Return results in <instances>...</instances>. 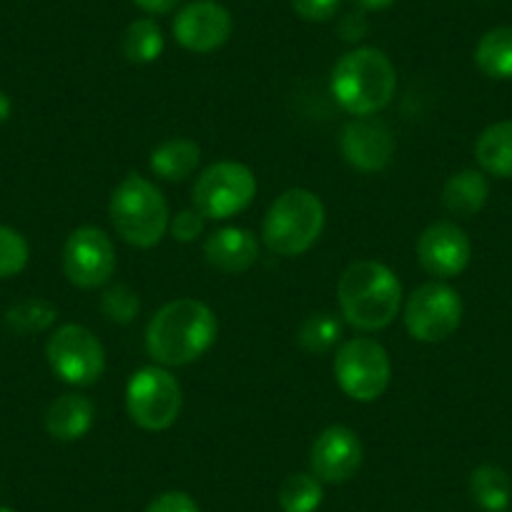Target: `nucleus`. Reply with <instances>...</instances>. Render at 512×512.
I'll use <instances>...</instances> for the list:
<instances>
[{
  "label": "nucleus",
  "mask_w": 512,
  "mask_h": 512,
  "mask_svg": "<svg viewBox=\"0 0 512 512\" xmlns=\"http://www.w3.org/2000/svg\"><path fill=\"white\" fill-rule=\"evenodd\" d=\"M216 332L219 322L209 304L199 299H174L151 317L146 349L161 367H184L214 344Z\"/></svg>",
  "instance_id": "obj_1"
},
{
  "label": "nucleus",
  "mask_w": 512,
  "mask_h": 512,
  "mask_svg": "<svg viewBox=\"0 0 512 512\" xmlns=\"http://www.w3.org/2000/svg\"><path fill=\"white\" fill-rule=\"evenodd\" d=\"M337 299L344 322L362 332H377L400 314L402 284L387 264L359 259L339 279Z\"/></svg>",
  "instance_id": "obj_2"
},
{
  "label": "nucleus",
  "mask_w": 512,
  "mask_h": 512,
  "mask_svg": "<svg viewBox=\"0 0 512 512\" xmlns=\"http://www.w3.org/2000/svg\"><path fill=\"white\" fill-rule=\"evenodd\" d=\"M397 91V71L379 48H354L332 71V96L352 116H374L390 106Z\"/></svg>",
  "instance_id": "obj_3"
},
{
  "label": "nucleus",
  "mask_w": 512,
  "mask_h": 512,
  "mask_svg": "<svg viewBox=\"0 0 512 512\" xmlns=\"http://www.w3.org/2000/svg\"><path fill=\"white\" fill-rule=\"evenodd\" d=\"M108 216L116 234L136 249H151L159 244L171 221L169 204L159 186L139 174H128L113 189Z\"/></svg>",
  "instance_id": "obj_4"
},
{
  "label": "nucleus",
  "mask_w": 512,
  "mask_h": 512,
  "mask_svg": "<svg viewBox=\"0 0 512 512\" xmlns=\"http://www.w3.org/2000/svg\"><path fill=\"white\" fill-rule=\"evenodd\" d=\"M324 229V204L309 189H289L269 206L262 224L264 244L279 256H302Z\"/></svg>",
  "instance_id": "obj_5"
},
{
  "label": "nucleus",
  "mask_w": 512,
  "mask_h": 512,
  "mask_svg": "<svg viewBox=\"0 0 512 512\" xmlns=\"http://www.w3.org/2000/svg\"><path fill=\"white\" fill-rule=\"evenodd\" d=\"M184 395L174 374L161 364L131 374L126 387L128 417L149 432L169 430L181 415Z\"/></svg>",
  "instance_id": "obj_6"
},
{
  "label": "nucleus",
  "mask_w": 512,
  "mask_h": 512,
  "mask_svg": "<svg viewBox=\"0 0 512 512\" xmlns=\"http://www.w3.org/2000/svg\"><path fill=\"white\" fill-rule=\"evenodd\" d=\"M334 377L354 402H374L387 392L392 379L390 354L377 339L354 337L337 349Z\"/></svg>",
  "instance_id": "obj_7"
},
{
  "label": "nucleus",
  "mask_w": 512,
  "mask_h": 512,
  "mask_svg": "<svg viewBox=\"0 0 512 512\" xmlns=\"http://www.w3.org/2000/svg\"><path fill=\"white\" fill-rule=\"evenodd\" d=\"M46 359L53 374L73 387H91L103 377L106 349L91 329L81 324H63L48 337Z\"/></svg>",
  "instance_id": "obj_8"
},
{
  "label": "nucleus",
  "mask_w": 512,
  "mask_h": 512,
  "mask_svg": "<svg viewBox=\"0 0 512 512\" xmlns=\"http://www.w3.org/2000/svg\"><path fill=\"white\" fill-rule=\"evenodd\" d=\"M256 196V176L249 166L219 161L201 171L194 184V209L204 219H229L244 211Z\"/></svg>",
  "instance_id": "obj_9"
},
{
  "label": "nucleus",
  "mask_w": 512,
  "mask_h": 512,
  "mask_svg": "<svg viewBox=\"0 0 512 512\" xmlns=\"http://www.w3.org/2000/svg\"><path fill=\"white\" fill-rule=\"evenodd\" d=\"M462 299L450 284L427 282L410 294L405 304V327L417 342L440 344L462 324Z\"/></svg>",
  "instance_id": "obj_10"
},
{
  "label": "nucleus",
  "mask_w": 512,
  "mask_h": 512,
  "mask_svg": "<svg viewBox=\"0 0 512 512\" xmlns=\"http://www.w3.org/2000/svg\"><path fill=\"white\" fill-rule=\"evenodd\" d=\"M116 272V249L111 236L98 226H81L63 246V274L73 287L98 289Z\"/></svg>",
  "instance_id": "obj_11"
},
{
  "label": "nucleus",
  "mask_w": 512,
  "mask_h": 512,
  "mask_svg": "<svg viewBox=\"0 0 512 512\" xmlns=\"http://www.w3.org/2000/svg\"><path fill=\"white\" fill-rule=\"evenodd\" d=\"M364 460L362 440L344 425H332L317 435L309 450V467L319 482L342 485L352 480Z\"/></svg>",
  "instance_id": "obj_12"
},
{
  "label": "nucleus",
  "mask_w": 512,
  "mask_h": 512,
  "mask_svg": "<svg viewBox=\"0 0 512 512\" xmlns=\"http://www.w3.org/2000/svg\"><path fill=\"white\" fill-rule=\"evenodd\" d=\"M472 244L465 231L452 221H435L417 239V262L437 282L457 277L467 269Z\"/></svg>",
  "instance_id": "obj_13"
},
{
  "label": "nucleus",
  "mask_w": 512,
  "mask_h": 512,
  "mask_svg": "<svg viewBox=\"0 0 512 512\" xmlns=\"http://www.w3.org/2000/svg\"><path fill=\"white\" fill-rule=\"evenodd\" d=\"M234 31L231 13L216 0H194L174 18V36L186 51L211 53L224 46Z\"/></svg>",
  "instance_id": "obj_14"
},
{
  "label": "nucleus",
  "mask_w": 512,
  "mask_h": 512,
  "mask_svg": "<svg viewBox=\"0 0 512 512\" xmlns=\"http://www.w3.org/2000/svg\"><path fill=\"white\" fill-rule=\"evenodd\" d=\"M339 149L347 164L364 174H374L382 171L395 156V136L382 121H372L369 116L354 118L342 128Z\"/></svg>",
  "instance_id": "obj_15"
},
{
  "label": "nucleus",
  "mask_w": 512,
  "mask_h": 512,
  "mask_svg": "<svg viewBox=\"0 0 512 512\" xmlns=\"http://www.w3.org/2000/svg\"><path fill=\"white\" fill-rule=\"evenodd\" d=\"M204 256L209 267L219 269V272L241 274L254 267L259 259V241L249 229L224 226L206 239Z\"/></svg>",
  "instance_id": "obj_16"
},
{
  "label": "nucleus",
  "mask_w": 512,
  "mask_h": 512,
  "mask_svg": "<svg viewBox=\"0 0 512 512\" xmlns=\"http://www.w3.org/2000/svg\"><path fill=\"white\" fill-rule=\"evenodd\" d=\"M96 407L86 395H61L51 402L46 412V430L53 440L76 442L86 437L93 427Z\"/></svg>",
  "instance_id": "obj_17"
},
{
  "label": "nucleus",
  "mask_w": 512,
  "mask_h": 512,
  "mask_svg": "<svg viewBox=\"0 0 512 512\" xmlns=\"http://www.w3.org/2000/svg\"><path fill=\"white\" fill-rule=\"evenodd\" d=\"M487 196H490L487 176L477 169H462L447 179L442 189V204L452 216L470 219L485 209Z\"/></svg>",
  "instance_id": "obj_18"
},
{
  "label": "nucleus",
  "mask_w": 512,
  "mask_h": 512,
  "mask_svg": "<svg viewBox=\"0 0 512 512\" xmlns=\"http://www.w3.org/2000/svg\"><path fill=\"white\" fill-rule=\"evenodd\" d=\"M475 159L482 171L497 179H512V121L492 123L475 144Z\"/></svg>",
  "instance_id": "obj_19"
},
{
  "label": "nucleus",
  "mask_w": 512,
  "mask_h": 512,
  "mask_svg": "<svg viewBox=\"0 0 512 512\" xmlns=\"http://www.w3.org/2000/svg\"><path fill=\"white\" fill-rule=\"evenodd\" d=\"M201 149L191 139H169L151 151V171L164 181H186L199 169Z\"/></svg>",
  "instance_id": "obj_20"
},
{
  "label": "nucleus",
  "mask_w": 512,
  "mask_h": 512,
  "mask_svg": "<svg viewBox=\"0 0 512 512\" xmlns=\"http://www.w3.org/2000/svg\"><path fill=\"white\" fill-rule=\"evenodd\" d=\"M475 63L492 81H512V26L487 31L477 41Z\"/></svg>",
  "instance_id": "obj_21"
},
{
  "label": "nucleus",
  "mask_w": 512,
  "mask_h": 512,
  "mask_svg": "<svg viewBox=\"0 0 512 512\" xmlns=\"http://www.w3.org/2000/svg\"><path fill=\"white\" fill-rule=\"evenodd\" d=\"M470 495L485 512H505L512 500V482L502 467L480 465L470 475Z\"/></svg>",
  "instance_id": "obj_22"
},
{
  "label": "nucleus",
  "mask_w": 512,
  "mask_h": 512,
  "mask_svg": "<svg viewBox=\"0 0 512 512\" xmlns=\"http://www.w3.org/2000/svg\"><path fill=\"white\" fill-rule=\"evenodd\" d=\"M121 48L126 61L136 63V66H146V63H154L164 53V33L156 26V21L139 18V21L128 23V28L123 31Z\"/></svg>",
  "instance_id": "obj_23"
},
{
  "label": "nucleus",
  "mask_w": 512,
  "mask_h": 512,
  "mask_svg": "<svg viewBox=\"0 0 512 512\" xmlns=\"http://www.w3.org/2000/svg\"><path fill=\"white\" fill-rule=\"evenodd\" d=\"M322 497V482L312 472H292L279 487V507L284 512H317Z\"/></svg>",
  "instance_id": "obj_24"
},
{
  "label": "nucleus",
  "mask_w": 512,
  "mask_h": 512,
  "mask_svg": "<svg viewBox=\"0 0 512 512\" xmlns=\"http://www.w3.org/2000/svg\"><path fill=\"white\" fill-rule=\"evenodd\" d=\"M339 339H342V322L329 312H319L307 317L297 332L299 347L309 354L329 352V349L337 347Z\"/></svg>",
  "instance_id": "obj_25"
},
{
  "label": "nucleus",
  "mask_w": 512,
  "mask_h": 512,
  "mask_svg": "<svg viewBox=\"0 0 512 512\" xmlns=\"http://www.w3.org/2000/svg\"><path fill=\"white\" fill-rule=\"evenodd\" d=\"M58 319V309L46 299H26L13 304L6 312V327L13 334H36L46 332Z\"/></svg>",
  "instance_id": "obj_26"
},
{
  "label": "nucleus",
  "mask_w": 512,
  "mask_h": 512,
  "mask_svg": "<svg viewBox=\"0 0 512 512\" xmlns=\"http://www.w3.org/2000/svg\"><path fill=\"white\" fill-rule=\"evenodd\" d=\"M31 246L21 231L0 224V279H11L28 267Z\"/></svg>",
  "instance_id": "obj_27"
},
{
  "label": "nucleus",
  "mask_w": 512,
  "mask_h": 512,
  "mask_svg": "<svg viewBox=\"0 0 512 512\" xmlns=\"http://www.w3.org/2000/svg\"><path fill=\"white\" fill-rule=\"evenodd\" d=\"M139 307V294L131 287H126V284H113L101 297V312L116 324L134 322V317L139 314Z\"/></svg>",
  "instance_id": "obj_28"
},
{
  "label": "nucleus",
  "mask_w": 512,
  "mask_h": 512,
  "mask_svg": "<svg viewBox=\"0 0 512 512\" xmlns=\"http://www.w3.org/2000/svg\"><path fill=\"white\" fill-rule=\"evenodd\" d=\"M169 231L176 241L181 244H191L204 234V216L196 209H184L169 221Z\"/></svg>",
  "instance_id": "obj_29"
},
{
  "label": "nucleus",
  "mask_w": 512,
  "mask_h": 512,
  "mask_svg": "<svg viewBox=\"0 0 512 512\" xmlns=\"http://www.w3.org/2000/svg\"><path fill=\"white\" fill-rule=\"evenodd\" d=\"M292 8L299 18L309 23H324L334 18L339 0H292Z\"/></svg>",
  "instance_id": "obj_30"
},
{
  "label": "nucleus",
  "mask_w": 512,
  "mask_h": 512,
  "mask_svg": "<svg viewBox=\"0 0 512 512\" xmlns=\"http://www.w3.org/2000/svg\"><path fill=\"white\" fill-rule=\"evenodd\" d=\"M146 512H201L199 505H196V500L191 495H186V492L181 490H171V492H164V495H159L156 500L149 502V507H146Z\"/></svg>",
  "instance_id": "obj_31"
},
{
  "label": "nucleus",
  "mask_w": 512,
  "mask_h": 512,
  "mask_svg": "<svg viewBox=\"0 0 512 512\" xmlns=\"http://www.w3.org/2000/svg\"><path fill=\"white\" fill-rule=\"evenodd\" d=\"M141 11L151 13V16H164V13H171L181 0H134Z\"/></svg>",
  "instance_id": "obj_32"
},
{
  "label": "nucleus",
  "mask_w": 512,
  "mask_h": 512,
  "mask_svg": "<svg viewBox=\"0 0 512 512\" xmlns=\"http://www.w3.org/2000/svg\"><path fill=\"white\" fill-rule=\"evenodd\" d=\"M359 6L367 8V11H382V8H390L397 0H357Z\"/></svg>",
  "instance_id": "obj_33"
},
{
  "label": "nucleus",
  "mask_w": 512,
  "mask_h": 512,
  "mask_svg": "<svg viewBox=\"0 0 512 512\" xmlns=\"http://www.w3.org/2000/svg\"><path fill=\"white\" fill-rule=\"evenodd\" d=\"M11 118V98L0 91V123H6Z\"/></svg>",
  "instance_id": "obj_34"
},
{
  "label": "nucleus",
  "mask_w": 512,
  "mask_h": 512,
  "mask_svg": "<svg viewBox=\"0 0 512 512\" xmlns=\"http://www.w3.org/2000/svg\"><path fill=\"white\" fill-rule=\"evenodd\" d=\"M0 512H16V510H11V507H0Z\"/></svg>",
  "instance_id": "obj_35"
}]
</instances>
